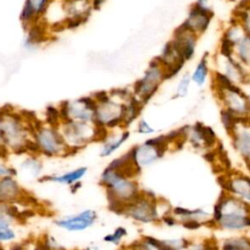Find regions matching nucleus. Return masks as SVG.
Wrapping results in <instances>:
<instances>
[{"mask_svg": "<svg viewBox=\"0 0 250 250\" xmlns=\"http://www.w3.org/2000/svg\"><path fill=\"white\" fill-rule=\"evenodd\" d=\"M212 227L236 232L250 229V203L222 190L213 208Z\"/></svg>", "mask_w": 250, "mask_h": 250, "instance_id": "nucleus-1", "label": "nucleus"}, {"mask_svg": "<svg viewBox=\"0 0 250 250\" xmlns=\"http://www.w3.org/2000/svg\"><path fill=\"white\" fill-rule=\"evenodd\" d=\"M1 129L3 143L16 154L26 153L25 142L32 136L31 130L23 113L15 111L12 107H2Z\"/></svg>", "mask_w": 250, "mask_h": 250, "instance_id": "nucleus-2", "label": "nucleus"}, {"mask_svg": "<svg viewBox=\"0 0 250 250\" xmlns=\"http://www.w3.org/2000/svg\"><path fill=\"white\" fill-rule=\"evenodd\" d=\"M162 200H158L151 191L142 190V193L133 202L125 207L123 215L140 224H150L161 221L163 217L160 211Z\"/></svg>", "mask_w": 250, "mask_h": 250, "instance_id": "nucleus-3", "label": "nucleus"}, {"mask_svg": "<svg viewBox=\"0 0 250 250\" xmlns=\"http://www.w3.org/2000/svg\"><path fill=\"white\" fill-rule=\"evenodd\" d=\"M72 153L96 142V125L90 122L66 120L58 127Z\"/></svg>", "mask_w": 250, "mask_h": 250, "instance_id": "nucleus-4", "label": "nucleus"}, {"mask_svg": "<svg viewBox=\"0 0 250 250\" xmlns=\"http://www.w3.org/2000/svg\"><path fill=\"white\" fill-rule=\"evenodd\" d=\"M166 79V71L158 59L155 58L149 62L143 76L134 83L132 92L134 96L146 104L154 96Z\"/></svg>", "mask_w": 250, "mask_h": 250, "instance_id": "nucleus-5", "label": "nucleus"}, {"mask_svg": "<svg viewBox=\"0 0 250 250\" xmlns=\"http://www.w3.org/2000/svg\"><path fill=\"white\" fill-rule=\"evenodd\" d=\"M109 94L110 97L106 101L97 103L94 122L95 125L104 126L108 130L123 126L127 101L120 99L111 92Z\"/></svg>", "mask_w": 250, "mask_h": 250, "instance_id": "nucleus-6", "label": "nucleus"}, {"mask_svg": "<svg viewBox=\"0 0 250 250\" xmlns=\"http://www.w3.org/2000/svg\"><path fill=\"white\" fill-rule=\"evenodd\" d=\"M32 137L40 148V153L45 156L52 157L58 155L65 156L69 153L73 154L58 127L42 125L34 132Z\"/></svg>", "mask_w": 250, "mask_h": 250, "instance_id": "nucleus-7", "label": "nucleus"}, {"mask_svg": "<svg viewBox=\"0 0 250 250\" xmlns=\"http://www.w3.org/2000/svg\"><path fill=\"white\" fill-rule=\"evenodd\" d=\"M223 108L237 117L250 116V98L239 85L230 83L225 87L214 88Z\"/></svg>", "mask_w": 250, "mask_h": 250, "instance_id": "nucleus-8", "label": "nucleus"}, {"mask_svg": "<svg viewBox=\"0 0 250 250\" xmlns=\"http://www.w3.org/2000/svg\"><path fill=\"white\" fill-rule=\"evenodd\" d=\"M97 102L93 96L78 98L73 101H63L59 105L62 121L76 120L95 122Z\"/></svg>", "mask_w": 250, "mask_h": 250, "instance_id": "nucleus-9", "label": "nucleus"}, {"mask_svg": "<svg viewBox=\"0 0 250 250\" xmlns=\"http://www.w3.org/2000/svg\"><path fill=\"white\" fill-rule=\"evenodd\" d=\"M218 183L222 190L250 203V176L241 172H234L229 175H221Z\"/></svg>", "mask_w": 250, "mask_h": 250, "instance_id": "nucleus-10", "label": "nucleus"}, {"mask_svg": "<svg viewBox=\"0 0 250 250\" xmlns=\"http://www.w3.org/2000/svg\"><path fill=\"white\" fill-rule=\"evenodd\" d=\"M65 15V27L75 28L90 17L94 5L92 0H62Z\"/></svg>", "mask_w": 250, "mask_h": 250, "instance_id": "nucleus-11", "label": "nucleus"}, {"mask_svg": "<svg viewBox=\"0 0 250 250\" xmlns=\"http://www.w3.org/2000/svg\"><path fill=\"white\" fill-rule=\"evenodd\" d=\"M213 19V12L208 6H201L196 2L190 7L188 17L182 23L188 30L199 36L204 33Z\"/></svg>", "mask_w": 250, "mask_h": 250, "instance_id": "nucleus-12", "label": "nucleus"}, {"mask_svg": "<svg viewBox=\"0 0 250 250\" xmlns=\"http://www.w3.org/2000/svg\"><path fill=\"white\" fill-rule=\"evenodd\" d=\"M98 219V214L93 209H86L77 214H72L58 219L54 224L67 231H83L92 227Z\"/></svg>", "mask_w": 250, "mask_h": 250, "instance_id": "nucleus-13", "label": "nucleus"}, {"mask_svg": "<svg viewBox=\"0 0 250 250\" xmlns=\"http://www.w3.org/2000/svg\"><path fill=\"white\" fill-rule=\"evenodd\" d=\"M235 151L244 161L250 160V116L242 118L229 134Z\"/></svg>", "mask_w": 250, "mask_h": 250, "instance_id": "nucleus-14", "label": "nucleus"}, {"mask_svg": "<svg viewBox=\"0 0 250 250\" xmlns=\"http://www.w3.org/2000/svg\"><path fill=\"white\" fill-rule=\"evenodd\" d=\"M30 201V196L16 181L14 176L0 178V203L14 204Z\"/></svg>", "mask_w": 250, "mask_h": 250, "instance_id": "nucleus-15", "label": "nucleus"}, {"mask_svg": "<svg viewBox=\"0 0 250 250\" xmlns=\"http://www.w3.org/2000/svg\"><path fill=\"white\" fill-rule=\"evenodd\" d=\"M220 62L222 66L218 71L225 74L232 83L242 84L249 81L250 76L241 62H239L232 55H223L220 53Z\"/></svg>", "mask_w": 250, "mask_h": 250, "instance_id": "nucleus-16", "label": "nucleus"}, {"mask_svg": "<svg viewBox=\"0 0 250 250\" xmlns=\"http://www.w3.org/2000/svg\"><path fill=\"white\" fill-rule=\"evenodd\" d=\"M197 37V35L188 30L183 24L178 26V28L174 31L171 42L178 52L183 56L186 62L189 61L194 55Z\"/></svg>", "mask_w": 250, "mask_h": 250, "instance_id": "nucleus-17", "label": "nucleus"}, {"mask_svg": "<svg viewBox=\"0 0 250 250\" xmlns=\"http://www.w3.org/2000/svg\"><path fill=\"white\" fill-rule=\"evenodd\" d=\"M53 0H25L20 15L25 28L40 21Z\"/></svg>", "mask_w": 250, "mask_h": 250, "instance_id": "nucleus-18", "label": "nucleus"}, {"mask_svg": "<svg viewBox=\"0 0 250 250\" xmlns=\"http://www.w3.org/2000/svg\"><path fill=\"white\" fill-rule=\"evenodd\" d=\"M157 59L166 71L167 79L175 76L186 62V60L178 52L171 41L165 44L160 56L157 57Z\"/></svg>", "mask_w": 250, "mask_h": 250, "instance_id": "nucleus-19", "label": "nucleus"}, {"mask_svg": "<svg viewBox=\"0 0 250 250\" xmlns=\"http://www.w3.org/2000/svg\"><path fill=\"white\" fill-rule=\"evenodd\" d=\"M133 147L135 160L140 167H146L153 164L158 159L163 157L168 148L156 146L146 143V141L141 145H136Z\"/></svg>", "mask_w": 250, "mask_h": 250, "instance_id": "nucleus-20", "label": "nucleus"}, {"mask_svg": "<svg viewBox=\"0 0 250 250\" xmlns=\"http://www.w3.org/2000/svg\"><path fill=\"white\" fill-rule=\"evenodd\" d=\"M171 213L181 224L187 221H196L201 223L203 226L212 227V214L202 208L188 209L186 207L177 206L171 210Z\"/></svg>", "mask_w": 250, "mask_h": 250, "instance_id": "nucleus-21", "label": "nucleus"}, {"mask_svg": "<svg viewBox=\"0 0 250 250\" xmlns=\"http://www.w3.org/2000/svg\"><path fill=\"white\" fill-rule=\"evenodd\" d=\"M88 169L87 167H79L75 170L60 174V175H46L39 177V182H52L62 185H67L71 186L77 182H80V180L86 175Z\"/></svg>", "mask_w": 250, "mask_h": 250, "instance_id": "nucleus-22", "label": "nucleus"}, {"mask_svg": "<svg viewBox=\"0 0 250 250\" xmlns=\"http://www.w3.org/2000/svg\"><path fill=\"white\" fill-rule=\"evenodd\" d=\"M232 56L244 66L250 67V36L245 34L233 47Z\"/></svg>", "mask_w": 250, "mask_h": 250, "instance_id": "nucleus-23", "label": "nucleus"}, {"mask_svg": "<svg viewBox=\"0 0 250 250\" xmlns=\"http://www.w3.org/2000/svg\"><path fill=\"white\" fill-rule=\"evenodd\" d=\"M130 137V132L128 130H124L117 137H107V139L104 142V146L101 149L100 155L102 157H107L111 155L115 150H117Z\"/></svg>", "mask_w": 250, "mask_h": 250, "instance_id": "nucleus-24", "label": "nucleus"}, {"mask_svg": "<svg viewBox=\"0 0 250 250\" xmlns=\"http://www.w3.org/2000/svg\"><path fill=\"white\" fill-rule=\"evenodd\" d=\"M221 250H250V237L244 235L231 236L223 240Z\"/></svg>", "mask_w": 250, "mask_h": 250, "instance_id": "nucleus-25", "label": "nucleus"}, {"mask_svg": "<svg viewBox=\"0 0 250 250\" xmlns=\"http://www.w3.org/2000/svg\"><path fill=\"white\" fill-rule=\"evenodd\" d=\"M208 56L205 55L201 58L193 72L190 74L191 81L194 82L198 86H202L205 84L208 74H209V66H208Z\"/></svg>", "mask_w": 250, "mask_h": 250, "instance_id": "nucleus-26", "label": "nucleus"}, {"mask_svg": "<svg viewBox=\"0 0 250 250\" xmlns=\"http://www.w3.org/2000/svg\"><path fill=\"white\" fill-rule=\"evenodd\" d=\"M21 168L22 171L29 173L32 177H41L40 174L43 170V164L39 159L32 156L23 160L21 164Z\"/></svg>", "mask_w": 250, "mask_h": 250, "instance_id": "nucleus-27", "label": "nucleus"}, {"mask_svg": "<svg viewBox=\"0 0 250 250\" xmlns=\"http://www.w3.org/2000/svg\"><path fill=\"white\" fill-rule=\"evenodd\" d=\"M234 18L235 21L242 26L245 33L250 36V8L238 7Z\"/></svg>", "mask_w": 250, "mask_h": 250, "instance_id": "nucleus-28", "label": "nucleus"}, {"mask_svg": "<svg viewBox=\"0 0 250 250\" xmlns=\"http://www.w3.org/2000/svg\"><path fill=\"white\" fill-rule=\"evenodd\" d=\"M45 116H46V123L49 126L52 127H59L62 123V118L60 114L59 107H56L54 105H49L46 107L45 110Z\"/></svg>", "mask_w": 250, "mask_h": 250, "instance_id": "nucleus-29", "label": "nucleus"}, {"mask_svg": "<svg viewBox=\"0 0 250 250\" xmlns=\"http://www.w3.org/2000/svg\"><path fill=\"white\" fill-rule=\"evenodd\" d=\"M127 234H128L127 229L124 227H118L113 230V232L104 235L103 239L105 242H108V243H111L114 245H119L120 242L122 241V239L125 236H127Z\"/></svg>", "mask_w": 250, "mask_h": 250, "instance_id": "nucleus-30", "label": "nucleus"}, {"mask_svg": "<svg viewBox=\"0 0 250 250\" xmlns=\"http://www.w3.org/2000/svg\"><path fill=\"white\" fill-rule=\"evenodd\" d=\"M190 82H191V77L189 73H185L181 80L179 81L177 88H176V93H175V97L176 98H185L188 93V89L190 86Z\"/></svg>", "mask_w": 250, "mask_h": 250, "instance_id": "nucleus-31", "label": "nucleus"}, {"mask_svg": "<svg viewBox=\"0 0 250 250\" xmlns=\"http://www.w3.org/2000/svg\"><path fill=\"white\" fill-rule=\"evenodd\" d=\"M17 237L16 231L11 228H0V242H6L14 240Z\"/></svg>", "mask_w": 250, "mask_h": 250, "instance_id": "nucleus-32", "label": "nucleus"}, {"mask_svg": "<svg viewBox=\"0 0 250 250\" xmlns=\"http://www.w3.org/2000/svg\"><path fill=\"white\" fill-rule=\"evenodd\" d=\"M137 132L143 135H149V134H153L155 132V129L152 128L146 119H141L138 122V126H137Z\"/></svg>", "mask_w": 250, "mask_h": 250, "instance_id": "nucleus-33", "label": "nucleus"}, {"mask_svg": "<svg viewBox=\"0 0 250 250\" xmlns=\"http://www.w3.org/2000/svg\"><path fill=\"white\" fill-rule=\"evenodd\" d=\"M18 171L10 166H7L6 164L0 162V178L6 177V176H17Z\"/></svg>", "mask_w": 250, "mask_h": 250, "instance_id": "nucleus-34", "label": "nucleus"}, {"mask_svg": "<svg viewBox=\"0 0 250 250\" xmlns=\"http://www.w3.org/2000/svg\"><path fill=\"white\" fill-rule=\"evenodd\" d=\"M182 226L187 229H189V230H195V229H200L203 225L199 222H196V221H187V222H184L182 223Z\"/></svg>", "mask_w": 250, "mask_h": 250, "instance_id": "nucleus-35", "label": "nucleus"}, {"mask_svg": "<svg viewBox=\"0 0 250 250\" xmlns=\"http://www.w3.org/2000/svg\"><path fill=\"white\" fill-rule=\"evenodd\" d=\"M34 250H52L49 244L47 243L44 235L42 238L38 239L34 245Z\"/></svg>", "mask_w": 250, "mask_h": 250, "instance_id": "nucleus-36", "label": "nucleus"}, {"mask_svg": "<svg viewBox=\"0 0 250 250\" xmlns=\"http://www.w3.org/2000/svg\"><path fill=\"white\" fill-rule=\"evenodd\" d=\"M81 186H82V184H81L80 182H77V183H75V184L69 186V189H70V191H71L72 193H75V192L81 188Z\"/></svg>", "mask_w": 250, "mask_h": 250, "instance_id": "nucleus-37", "label": "nucleus"}, {"mask_svg": "<svg viewBox=\"0 0 250 250\" xmlns=\"http://www.w3.org/2000/svg\"><path fill=\"white\" fill-rule=\"evenodd\" d=\"M10 250H25V245L23 243H17L11 246Z\"/></svg>", "mask_w": 250, "mask_h": 250, "instance_id": "nucleus-38", "label": "nucleus"}, {"mask_svg": "<svg viewBox=\"0 0 250 250\" xmlns=\"http://www.w3.org/2000/svg\"><path fill=\"white\" fill-rule=\"evenodd\" d=\"M238 1H239V7L250 8V0H238Z\"/></svg>", "mask_w": 250, "mask_h": 250, "instance_id": "nucleus-39", "label": "nucleus"}, {"mask_svg": "<svg viewBox=\"0 0 250 250\" xmlns=\"http://www.w3.org/2000/svg\"><path fill=\"white\" fill-rule=\"evenodd\" d=\"M1 121H2V109L0 108V145H3V136H2V129H1Z\"/></svg>", "mask_w": 250, "mask_h": 250, "instance_id": "nucleus-40", "label": "nucleus"}, {"mask_svg": "<svg viewBox=\"0 0 250 250\" xmlns=\"http://www.w3.org/2000/svg\"><path fill=\"white\" fill-rule=\"evenodd\" d=\"M0 250H5V248L0 244Z\"/></svg>", "mask_w": 250, "mask_h": 250, "instance_id": "nucleus-41", "label": "nucleus"}, {"mask_svg": "<svg viewBox=\"0 0 250 250\" xmlns=\"http://www.w3.org/2000/svg\"><path fill=\"white\" fill-rule=\"evenodd\" d=\"M232 250H233V249H232Z\"/></svg>", "mask_w": 250, "mask_h": 250, "instance_id": "nucleus-42", "label": "nucleus"}]
</instances>
